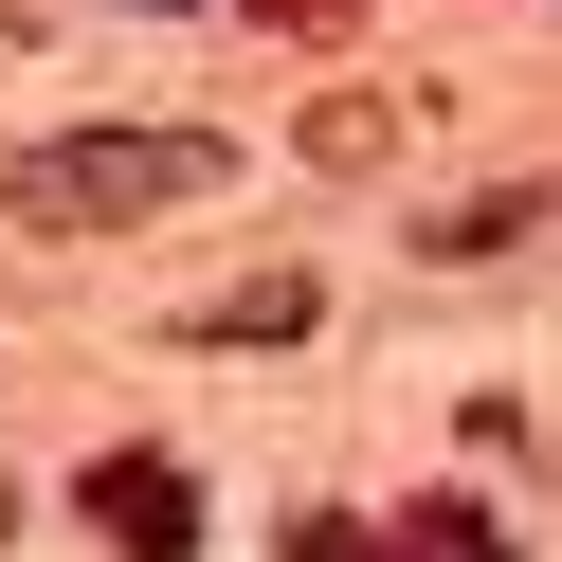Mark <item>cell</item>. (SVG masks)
Returning a JSON list of instances; mask_svg holds the SVG:
<instances>
[{
	"label": "cell",
	"mask_w": 562,
	"mask_h": 562,
	"mask_svg": "<svg viewBox=\"0 0 562 562\" xmlns=\"http://www.w3.org/2000/svg\"><path fill=\"white\" fill-rule=\"evenodd\" d=\"M218 127H74V146H19L0 164V218H37V236H110V218H164V200L218 182Z\"/></svg>",
	"instance_id": "6da1fadb"
},
{
	"label": "cell",
	"mask_w": 562,
	"mask_h": 562,
	"mask_svg": "<svg viewBox=\"0 0 562 562\" xmlns=\"http://www.w3.org/2000/svg\"><path fill=\"white\" fill-rule=\"evenodd\" d=\"M91 526H110L127 562H182L200 544V490L164 472V453H110V472H91Z\"/></svg>",
	"instance_id": "7a4b0ae2"
},
{
	"label": "cell",
	"mask_w": 562,
	"mask_h": 562,
	"mask_svg": "<svg viewBox=\"0 0 562 562\" xmlns=\"http://www.w3.org/2000/svg\"><path fill=\"white\" fill-rule=\"evenodd\" d=\"M544 200H562V182H544V164H526V182H490V200H453V218L417 236V255H453V272H472V255H508V236L544 218Z\"/></svg>",
	"instance_id": "3957f363"
},
{
	"label": "cell",
	"mask_w": 562,
	"mask_h": 562,
	"mask_svg": "<svg viewBox=\"0 0 562 562\" xmlns=\"http://www.w3.org/2000/svg\"><path fill=\"white\" fill-rule=\"evenodd\" d=\"M200 345H291L308 327V272H255V291H218V308H182Z\"/></svg>",
	"instance_id": "277c9868"
},
{
	"label": "cell",
	"mask_w": 562,
	"mask_h": 562,
	"mask_svg": "<svg viewBox=\"0 0 562 562\" xmlns=\"http://www.w3.org/2000/svg\"><path fill=\"white\" fill-rule=\"evenodd\" d=\"M363 562H508V544H490V508H453V490H436V508H400Z\"/></svg>",
	"instance_id": "5b68a950"
},
{
	"label": "cell",
	"mask_w": 562,
	"mask_h": 562,
	"mask_svg": "<svg viewBox=\"0 0 562 562\" xmlns=\"http://www.w3.org/2000/svg\"><path fill=\"white\" fill-rule=\"evenodd\" d=\"M272 19H327V0H272Z\"/></svg>",
	"instance_id": "8992f818"
}]
</instances>
